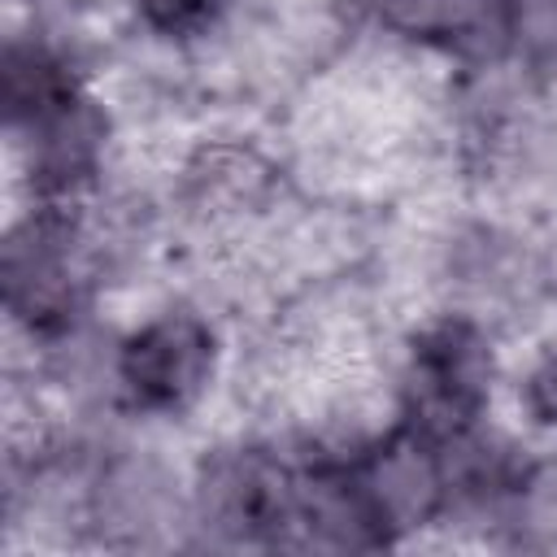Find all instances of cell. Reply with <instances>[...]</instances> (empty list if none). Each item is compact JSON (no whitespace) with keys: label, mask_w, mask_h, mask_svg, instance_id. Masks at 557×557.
I'll list each match as a JSON object with an SVG mask.
<instances>
[{"label":"cell","mask_w":557,"mask_h":557,"mask_svg":"<svg viewBox=\"0 0 557 557\" xmlns=\"http://www.w3.org/2000/svg\"><path fill=\"white\" fill-rule=\"evenodd\" d=\"M500 374L505 366L492 322L470 309H440L400 339L387 405L400 426L448 444L492 422Z\"/></svg>","instance_id":"obj_1"},{"label":"cell","mask_w":557,"mask_h":557,"mask_svg":"<svg viewBox=\"0 0 557 557\" xmlns=\"http://www.w3.org/2000/svg\"><path fill=\"white\" fill-rule=\"evenodd\" d=\"M226 344L218 322L187 305H161L109 344V392L135 418L178 422L196 413L222 379Z\"/></svg>","instance_id":"obj_2"},{"label":"cell","mask_w":557,"mask_h":557,"mask_svg":"<svg viewBox=\"0 0 557 557\" xmlns=\"http://www.w3.org/2000/svg\"><path fill=\"white\" fill-rule=\"evenodd\" d=\"M300 453L270 440L205 448L187 474V527L218 548H287Z\"/></svg>","instance_id":"obj_3"},{"label":"cell","mask_w":557,"mask_h":557,"mask_svg":"<svg viewBox=\"0 0 557 557\" xmlns=\"http://www.w3.org/2000/svg\"><path fill=\"white\" fill-rule=\"evenodd\" d=\"M9 122L13 165L26 178L35 205H83L96 200L109 152H113V113L87 87V78L44 96Z\"/></svg>","instance_id":"obj_4"},{"label":"cell","mask_w":557,"mask_h":557,"mask_svg":"<svg viewBox=\"0 0 557 557\" xmlns=\"http://www.w3.org/2000/svg\"><path fill=\"white\" fill-rule=\"evenodd\" d=\"M357 17L383 39L470 65L505 61V0H352Z\"/></svg>","instance_id":"obj_5"},{"label":"cell","mask_w":557,"mask_h":557,"mask_svg":"<svg viewBox=\"0 0 557 557\" xmlns=\"http://www.w3.org/2000/svg\"><path fill=\"white\" fill-rule=\"evenodd\" d=\"M117 9L161 39L209 35V26L231 9V0H117Z\"/></svg>","instance_id":"obj_6"},{"label":"cell","mask_w":557,"mask_h":557,"mask_svg":"<svg viewBox=\"0 0 557 557\" xmlns=\"http://www.w3.org/2000/svg\"><path fill=\"white\" fill-rule=\"evenodd\" d=\"M513 405L522 426L540 435H557V344L531 352V361L513 379Z\"/></svg>","instance_id":"obj_7"}]
</instances>
